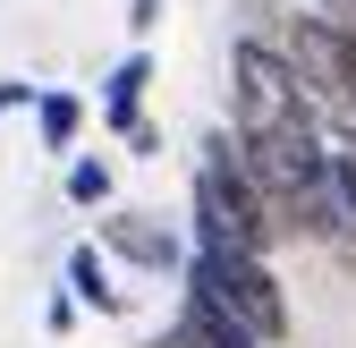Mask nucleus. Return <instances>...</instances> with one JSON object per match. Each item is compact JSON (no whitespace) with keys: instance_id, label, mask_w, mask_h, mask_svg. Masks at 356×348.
Listing matches in <instances>:
<instances>
[{"instance_id":"obj_1","label":"nucleus","mask_w":356,"mask_h":348,"mask_svg":"<svg viewBox=\"0 0 356 348\" xmlns=\"http://www.w3.org/2000/svg\"><path fill=\"white\" fill-rule=\"evenodd\" d=\"M187 297H195L204 315H220V323L254 331L263 348H272V340H289V297H280L272 264H263L254 246H220V238H195V264H187Z\"/></svg>"},{"instance_id":"obj_2","label":"nucleus","mask_w":356,"mask_h":348,"mask_svg":"<svg viewBox=\"0 0 356 348\" xmlns=\"http://www.w3.org/2000/svg\"><path fill=\"white\" fill-rule=\"evenodd\" d=\"M238 77V136H289V127H314V102H305L297 68L272 52V42H238L229 52Z\"/></svg>"},{"instance_id":"obj_3","label":"nucleus","mask_w":356,"mask_h":348,"mask_svg":"<svg viewBox=\"0 0 356 348\" xmlns=\"http://www.w3.org/2000/svg\"><path fill=\"white\" fill-rule=\"evenodd\" d=\"M289 68H297V85H305V102H314L339 136L356 145V68H348V52H339V34L323 26V17H297L289 26V52H280Z\"/></svg>"},{"instance_id":"obj_4","label":"nucleus","mask_w":356,"mask_h":348,"mask_svg":"<svg viewBox=\"0 0 356 348\" xmlns=\"http://www.w3.org/2000/svg\"><path fill=\"white\" fill-rule=\"evenodd\" d=\"M305 238H331L348 264H356V153H323V179H314V221Z\"/></svg>"},{"instance_id":"obj_5","label":"nucleus","mask_w":356,"mask_h":348,"mask_svg":"<svg viewBox=\"0 0 356 348\" xmlns=\"http://www.w3.org/2000/svg\"><path fill=\"white\" fill-rule=\"evenodd\" d=\"M102 255H127V264H145V272H170L178 255V230L161 221V212H111L102 221Z\"/></svg>"},{"instance_id":"obj_6","label":"nucleus","mask_w":356,"mask_h":348,"mask_svg":"<svg viewBox=\"0 0 356 348\" xmlns=\"http://www.w3.org/2000/svg\"><path fill=\"white\" fill-rule=\"evenodd\" d=\"M68 297H76V306H94V315H119V306H127V297L111 289V255H102L94 238L68 246Z\"/></svg>"},{"instance_id":"obj_7","label":"nucleus","mask_w":356,"mask_h":348,"mask_svg":"<svg viewBox=\"0 0 356 348\" xmlns=\"http://www.w3.org/2000/svg\"><path fill=\"white\" fill-rule=\"evenodd\" d=\"M145 85H153V60H145V52H127V60L111 68V85H102V119H111V127L145 119Z\"/></svg>"},{"instance_id":"obj_8","label":"nucleus","mask_w":356,"mask_h":348,"mask_svg":"<svg viewBox=\"0 0 356 348\" xmlns=\"http://www.w3.org/2000/svg\"><path fill=\"white\" fill-rule=\"evenodd\" d=\"M34 119H42V153H68L76 127H85V102L76 94H34Z\"/></svg>"},{"instance_id":"obj_9","label":"nucleus","mask_w":356,"mask_h":348,"mask_svg":"<svg viewBox=\"0 0 356 348\" xmlns=\"http://www.w3.org/2000/svg\"><path fill=\"white\" fill-rule=\"evenodd\" d=\"M111 187H119V179H111V161H102V153H85V161H68V204H85V212H102V204H111Z\"/></svg>"},{"instance_id":"obj_10","label":"nucleus","mask_w":356,"mask_h":348,"mask_svg":"<svg viewBox=\"0 0 356 348\" xmlns=\"http://www.w3.org/2000/svg\"><path fill=\"white\" fill-rule=\"evenodd\" d=\"M331 34H339V52H348V68H356V0H323V9H314Z\"/></svg>"},{"instance_id":"obj_11","label":"nucleus","mask_w":356,"mask_h":348,"mask_svg":"<svg viewBox=\"0 0 356 348\" xmlns=\"http://www.w3.org/2000/svg\"><path fill=\"white\" fill-rule=\"evenodd\" d=\"M17 102H34V85L26 77H0V111H17Z\"/></svg>"},{"instance_id":"obj_12","label":"nucleus","mask_w":356,"mask_h":348,"mask_svg":"<svg viewBox=\"0 0 356 348\" xmlns=\"http://www.w3.org/2000/svg\"><path fill=\"white\" fill-rule=\"evenodd\" d=\"M153 9H161V0H127V26H153Z\"/></svg>"}]
</instances>
